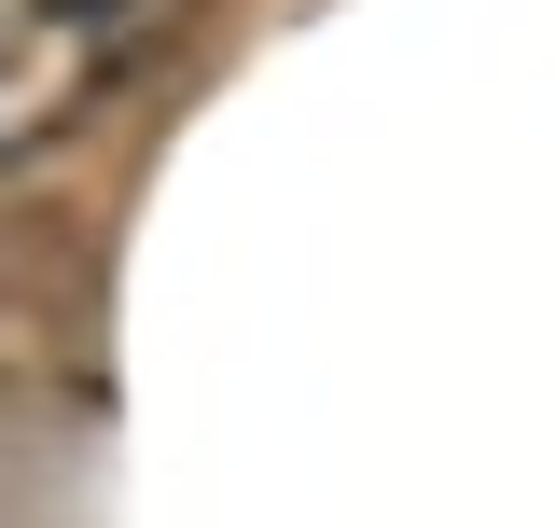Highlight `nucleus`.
Here are the masks:
<instances>
[{
	"label": "nucleus",
	"mask_w": 556,
	"mask_h": 528,
	"mask_svg": "<svg viewBox=\"0 0 556 528\" xmlns=\"http://www.w3.org/2000/svg\"><path fill=\"white\" fill-rule=\"evenodd\" d=\"M0 390H98V251L70 223H0Z\"/></svg>",
	"instance_id": "nucleus-2"
},
{
	"label": "nucleus",
	"mask_w": 556,
	"mask_h": 528,
	"mask_svg": "<svg viewBox=\"0 0 556 528\" xmlns=\"http://www.w3.org/2000/svg\"><path fill=\"white\" fill-rule=\"evenodd\" d=\"M208 0H0V181L98 139L153 70L195 42Z\"/></svg>",
	"instance_id": "nucleus-1"
}]
</instances>
